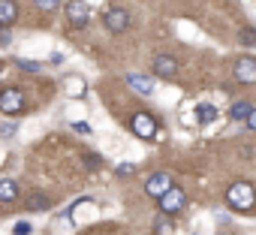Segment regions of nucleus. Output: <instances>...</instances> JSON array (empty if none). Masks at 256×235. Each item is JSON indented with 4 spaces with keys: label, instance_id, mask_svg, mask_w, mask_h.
Here are the masks:
<instances>
[{
    "label": "nucleus",
    "instance_id": "nucleus-1",
    "mask_svg": "<svg viewBox=\"0 0 256 235\" xmlns=\"http://www.w3.org/2000/svg\"><path fill=\"white\" fill-rule=\"evenodd\" d=\"M226 202H229V208H235V211H253V205H256V190H253V184L235 181V184L226 190Z\"/></svg>",
    "mask_w": 256,
    "mask_h": 235
},
{
    "label": "nucleus",
    "instance_id": "nucleus-2",
    "mask_svg": "<svg viewBox=\"0 0 256 235\" xmlns=\"http://www.w3.org/2000/svg\"><path fill=\"white\" fill-rule=\"evenodd\" d=\"M24 94L18 90V88H4L0 90V112H4L6 118H12V114H22L24 112Z\"/></svg>",
    "mask_w": 256,
    "mask_h": 235
},
{
    "label": "nucleus",
    "instance_id": "nucleus-3",
    "mask_svg": "<svg viewBox=\"0 0 256 235\" xmlns=\"http://www.w3.org/2000/svg\"><path fill=\"white\" fill-rule=\"evenodd\" d=\"M157 202H160V211H163V214L175 217V214H181V211H184L187 196H184V190H181V187H172V190H169L166 196H160Z\"/></svg>",
    "mask_w": 256,
    "mask_h": 235
},
{
    "label": "nucleus",
    "instance_id": "nucleus-4",
    "mask_svg": "<svg viewBox=\"0 0 256 235\" xmlns=\"http://www.w3.org/2000/svg\"><path fill=\"white\" fill-rule=\"evenodd\" d=\"M102 24H106V30H108V34H124L126 28H130V12L120 10V6H112V10H106Z\"/></svg>",
    "mask_w": 256,
    "mask_h": 235
},
{
    "label": "nucleus",
    "instance_id": "nucleus-5",
    "mask_svg": "<svg viewBox=\"0 0 256 235\" xmlns=\"http://www.w3.org/2000/svg\"><path fill=\"white\" fill-rule=\"evenodd\" d=\"M130 127H133V133L139 139H157V121H154L148 112H136L133 121H130Z\"/></svg>",
    "mask_w": 256,
    "mask_h": 235
},
{
    "label": "nucleus",
    "instance_id": "nucleus-6",
    "mask_svg": "<svg viewBox=\"0 0 256 235\" xmlns=\"http://www.w3.org/2000/svg\"><path fill=\"white\" fill-rule=\"evenodd\" d=\"M172 187H175V181H172L169 172H154V175L148 178V184H145V193H148L151 199H160V196H166Z\"/></svg>",
    "mask_w": 256,
    "mask_h": 235
},
{
    "label": "nucleus",
    "instance_id": "nucleus-7",
    "mask_svg": "<svg viewBox=\"0 0 256 235\" xmlns=\"http://www.w3.org/2000/svg\"><path fill=\"white\" fill-rule=\"evenodd\" d=\"M66 18L72 28H88L90 22V6L84 0H66Z\"/></svg>",
    "mask_w": 256,
    "mask_h": 235
},
{
    "label": "nucleus",
    "instance_id": "nucleus-8",
    "mask_svg": "<svg viewBox=\"0 0 256 235\" xmlns=\"http://www.w3.org/2000/svg\"><path fill=\"white\" fill-rule=\"evenodd\" d=\"M232 76L241 84H256V58H238L232 66Z\"/></svg>",
    "mask_w": 256,
    "mask_h": 235
},
{
    "label": "nucleus",
    "instance_id": "nucleus-9",
    "mask_svg": "<svg viewBox=\"0 0 256 235\" xmlns=\"http://www.w3.org/2000/svg\"><path fill=\"white\" fill-rule=\"evenodd\" d=\"M154 72L160 78H175L178 76V58L175 54H166V52L154 54Z\"/></svg>",
    "mask_w": 256,
    "mask_h": 235
},
{
    "label": "nucleus",
    "instance_id": "nucleus-10",
    "mask_svg": "<svg viewBox=\"0 0 256 235\" xmlns=\"http://www.w3.org/2000/svg\"><path fill=\"white\" fill-rule=\"evenodd\" d=\"M126 84H130L136 94H142V96H151V94H154V82H151L148 76H139V72H130V76H126Z\"/></svg>",
    "mask_w": 256,
    "mask_h": 235
},
{
    "label": "nucleus",
    "instance_id": "nucleus-11",
    "mask_svg": "<svg viewBox=\"0 0 256 235\" xmlns=\"http://www.w3.org/2000/svg\"><path fill=\"white\" fill-rule=\"evenodd\" d=\"M18 18V4L16 0H0V28H12Z\"/></svg>",
    "mask_w": 256,
    "mask_h": 235
},
{
    "label": "nucleus",
    "instance_id": "nucleus-12",
    "mask_svg": "<svg viewBox=\"0 0 256 235\" xmlns=\"http://www.w3.org/2000/svg\"><path fill=\"white\" fill-rule=\"evenodd\" d=\"M18 199V184L12 181V178H4V181H0V202H4V205H12Z\"/></svg>",
    "mask_w": 256,
    "mask_h": 235
},
{
    "label": "nucleus",
    "instance_id": "nucleus-13",
    "mask_svg": "<svg viewBox=\"0 0 256 235\" xmlns=\"http://www.w3.org/2000/svg\"><path fill=\"white\" fill-rule=\"evenodd\" d=\"M154 232H157V235H175V223H172V217L160 211V214L154 217Z\"/></svg>",
    "mask_w": 256,
    "mask_h": 235
},
{
    "label": "nucleus",
    "instance_id": "nucleus-14",
    "mask_svg": "<svg viewBox=\"0 0 256 235\" xmlns=\"http://www.w3.org/2000/svg\"><path fill=\"white\" fill-rule=\"evenodd\" d=\"M196 118H199V124H211V121H217V108L211 106V102H199L196 106Z\"/></svg>",
    "mask_w": 256,
    "mask_h": 235
},
{
    "label": "nucleus",
    "instance_id": "nucleus-15",
    "mask_svg": "<svg viewBox=\"0 0 256 235\" xmlns=\"http://www.w3.org/2000/svg\"><path fill=\"white\" fill-rule=\"evenodd\" d=\"M253 112V106L250 102H235L232 108H229V118L232 121H247V114Z\"/></svg>",
    "mask_w": 256,
    "mask_h": 235
},
{
    "label": "nucleus",
    "instance_id": "nucleus-16",
    "mask_svg": "<svg viewBox=\"0 0 256 235\" xmlns=\"http://www.w3.org/2000/svg\"><path fill=\"white\" fill-rule=\"evenodd\" d=\"M52 202H48V196H42V193H34L30 199H28V211H46Z\"/></svg>",
    "mask_w": 256,
    "mask_h": 235
},
{
    "label": "nucleus",
    "instance_id": "nucleus-17",
    "mask_svg": "<svg viewBox=\"0 0 256 235\" xmlns=\"http://www.w3.org/2000/svg\"><path fill=\"white\" fill-rule=\"evenodd\" d=\"M16 66H18L22 72H42V64H36V60H28V58H18V60H16Z\"/></svg>",
    "mask_w": 256,
    "mask_h": 235
},
{
    "label": "nucleus",
    "instance_id": "nucleus-18",
    "mask_svg": "<svg viewBox=\"0 0 256 235\" xmlns=\"http://www.w3.org/2000/svg\"><path fill=\"white\" fill-rule=\"evenodd\" d=\"M238 42H241V46H256V30L244 28V30L238 34Z\"/></svg>",
    "mask_w": 256,
    "mask_h": 235
},
{
    "label": "nucleus",
    "instance_id": "nucleus-19",
    "mask_svg": "<svg viewBox=\"0 0 256 235\" xmlns=\"http://www.w3.org/2000/svg\"><path fill=\"white\" fill-rule=\"evenodd\" d=\"M36 4V10H42V12H54L58 6H60V0H34Z\"/></svg>",
    "mask_w": 256,
    "mask_h": 235
},
{
    "label": "nucleus",
    "instance_id": "nucleus-20",
    "mask_svg": "<svg viewBox=\"0 0 256 235\" xmlns=\"http://www.w3.org/2000/svg\"><path fill=\"white\" fill-rule=\"evenodd\" d=\"M70 94H72V96H82V94H84V88H82L78 78H70Z\"/></svg>",
    "mask_w": 256,
    "mask_h": 235
},
{
    "label": "nucleus",
    "instance_id": "nucleus-21",
    "mask_svg": "<svg viewBox=\"0 0 256 235\" xmlns=\"http://www.w3.org/2000/svg\"><path fill=\"white\" fill-rule=\"evenodd\" d=\"M10 42H12V34H10L6 28H0V48H6Z\"/></svg>",
    "mask_w": 256,
    "mask_h": 235
},
{
    "label": "nucleus",
    "instance_id": "nucleus-22",
    "mask_svg": "<svg viewBox=\"0 0 256 235\" xmlns=\"http://www.w3.org/2000/svg\"><path fill=\"white\" fill-rule=\"evenodd\" d=\"M12 235H30V223H16V229H12Z\"/></svg>",
    "mask_w": 256,
    "mask_h": 235
},
{
    "label": "nucleus",
    "instance_id": "nucleus-23",
    "mask_svg": "<svg viewBox=\"0 0 256 235\" xmlns=\"http://www.w3.org/2000/svg\"><path fill=\"white\" fill-rule=\"evenodd\" d=\"M84 163H88V169H100V157L96 154H84Z\"/></svg>",
    "mask_w": 256,
    "mask_h": 235
},
{
    "label": "nucleus",
    "instance_id": "nucleus-24",
    "mask_svg": "<svg viewBox=\"0 0 256 235\" xmlns=\"http://www.w3.org/2000/svg\"><path fill=\"white\" fill-rule=\"evenodd\" d=\"M133 172H136L133 163H120V166H118V175H133Z\"/></svg>",
    "mask_w": 256,
    "mask_h": 235
},
{
    "label": "nucleus",
    "instance_id": "nucleus-25",
    "mask_svg": "<svg viewBox=\"0 0 256 235\" xmlns=\"http://www.w3.org/2000/svg\"><path fill=\"white\" fill-rule=\"evenodd\" d=\"M16 133V124H4V127H0V136H4V139H10Z\"/></svg>",
    "mask_w": 256,
    "mask_h": 235
},
{
    "label": "nucleus",
    "instance_id": "nucleus-26",
    "mask_svg": "<svg viewBox=\"0 0 256 235\" xmlns=\"http://www.w3.org/2000/svg\"><path fill=\"white\" fill-rule=\"evenodd\" d=\"M72 130H76V133H84V136H90V127H88L84 121H78V124H72Z\"/></svg>",
    "mask_w": 256,
    "mask_h": 235
},
{
    "label": "nucleus",
    "instance_id": "nucleus-27",
    "mask_svg": "<svg viewBox=\"0 0 256 235\" xmlns=\"http://www.w3.org/2000/svg\"><path fill=\"white\" fill-rule=\"evenodd\" d=\"M247 127H250V130H253V133H256V108H253V112H250V114H247Z\"/></svg>",
    "mask_w": 256,
    "mask_h": 235
}]
</instances>
